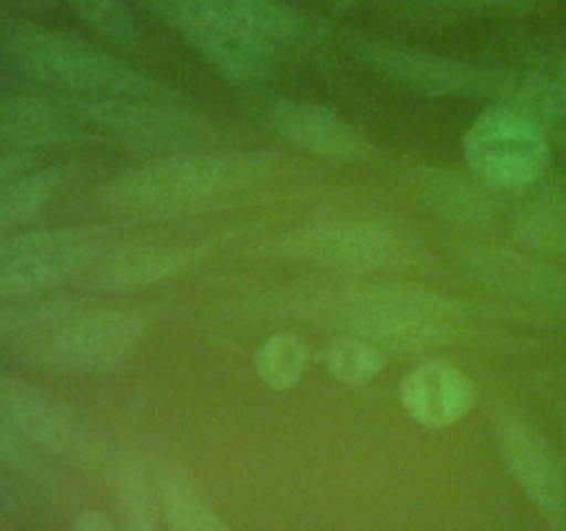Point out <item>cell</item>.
Listing matches in <instances>:
<instances>
[{
  "label": "cell",
  "instance_id": "6da1fadb",
  "mask_svg": "<svg viewBox=\"0 0 566 531\" xmlns=\"http://www.w3.org/2000/svg\"><path fill=\"white\" fill-rule=\"evenodd\" d=\"M271 304L280 315L359 337L385 354H434L484 335V315L473 304L392 274L302 282Z\"/></svg>",
  "mask_w": 566,
  "mask_h": 531
},
{
  "label": "cell",
  "instance_id": "7a4b0ae2",
  "mask_svg": "<svg viewBox=\"0 0 566 531\" xmlns=\"http://www.w3.org/2000/svg\"><path fill=\"white\" fill-rule=\"evenodd\" d=\"M296 160L271 149H182L155 155L99 188V208L114 219H186L238 208L296 171Z\"/></svg>",
  "mask_w": 566,
  "mask_h": 531
},
{
  "label": "cell",
  "instance_id": "3957f363",
  "mask_svg": "<svg viewBox=\"0 0 566 531\" xmlns=\"http://www.w3.org/2000/svg\"><path fill=\"white\" fill-rule=\"evenodd\" d=\"M153 308L105 304L94 296H50L42 319L11 343L25 368L55 376H103L147 343Z\"/></svg>",
  "mask_w": 566,
  "mask_h": 531
},
{
  "label": "cell",
  "instance_id": "277c9868",
  "mask_svg": "<svg viewBox=\"0 0 566 531\" xmlns=\"http://www.w3.org/2000/svg\"><path fill=\"white\" fill-rule=\"evenodd\" d=\"M0 50L9 64L42 92L66 97L186 100L180 88L138 70L114 50L36 22L17 20L6 25Z\"/></svg>",
  "mask_w": 566,
  "mask_h": 531
},
{
  "label": "cell",
  "instance_id": "5b68a950",
  "mask_svg": "<svg viewBox=\"0 0 566 531\" xmlns=\"http://www.w3.org/2000/svg\"><path fill=\"white\" fill-rule=\"evenodd\" d=\"M260 252L343 274L401 277L429 260L423 241L401 221L374 214H324L269 238Z\"/></svg>",
  "mask_w": 566,
  "mask_h": 531
},
{
  "label": "cell",
  "instance_id": "8992f818",
  "mask_svg": "<svg viewBox=\"0 0 566 531\" xmlns=\"http://www.w3.org/2000/svg\"><path fill=\"white\" fill-rule=\"evenodd\" d=\"M346 50L370 75L398 92L429 100H509L520 72L506 66L457 59L418 44L396 42L368 31L346 33Z\"/></svg>",
  "mask_w": 566,
  "mask_h": 531
},
{
  "label": "cell",
  "instance_id": "52a82bcc",
  "mask_svg": "<svg viewBox=\"0 0 566 531\" xmlns=\"http://www.w3.org/2000/svg\"><path fill=\"white\" fill-rule=\"evenodd\" d=\"M130 238L119 225L36 227L0 236V302L48 296L55 288L81 285L108 249Z\"/></svg>",
  "mask_w": 566,
  "mask_h": 531
},
{
  "label": "cell",
  "instance_id": "ba28073f",
  "mask_svg": "<svg viewBox=\"0 0 566 531\" xmlns=\"http://www.w3.org/2000/svg\"><path fill=\"white\" fill-rule=\"evenodd\" d=\"M144 9L235 88H258L276 75L282 50L210 0H142Z\"/></svg>",
  "mask_w": 566,
  "mask_h": 531
},
{
  "label": "cell",
  "instance_id": "9c48e42d",
  "mask_svg": "<svg viewBox=\"0 0 566 531\" xmlns=\"http://www.w3.org/2000/svg\"><path fill=\"white\" fill-rule=\"evenodd\" d=\"M470 175L495 194L528 191L551 166V136L525 108L509 100L490 103L462 138Z\"/></svg>",
  "mask_w": 566,
  "mask_h": 531
},
{
  "label": "cell",
  "instance_id": "30bf717a",
  "mask_svg": "<svg viewBox=\"0 0 566 531\" xmlns=\"http://www.w3.org/2000/svg\"><path fill=\"white\" fill-rule=\"evenodd\" d=\"M0 420L36 451L66 459L88 473L108 470L103 437L36 382L0 374Z\"/></svg>",
  "mask_w": 566,
  "mask_h": 531
},
{
  "label": "cell",
  "instance_id": "8fae6325",
  "mask_svg": "<svg viewBox=\"0 0 566 531\" xmlns=\"http://www.w3.org/2000/svg\"><path fill=\"white\" fill-rule=\"evenodd\" d=\"M490 429L506 470L553 531H566V470L553 442L523 415L490 407Z\"/></svg>",
  "mask_w": 566,
  "mask_h": 531
},
{
  "label": "cell",
  "instance_id": "7c38bea8",
  "mask_svg": "<svg viewBox=\"0 0 566 531\" xmlns=\"http://www.w3.org/2000/svg\"><path fill=\"white\" fill-rule=\"evenodd\" d=\"M459 269L503 299L523 308L566 313V271L542 260L536 252L484 241H453Z\"/></svg>",
  "mask_w": 566,
  "mask_h": 531
},
{
  "label": "cell",
  "instance_id": "4fadbf2b",
  "mask_svg": "<svg viewBox=\"0 0 566 531\" xmlns=\"http://www.w3.org/2000/svg\"><path fill=\"white\" fill-rule=\"evenodd\" d=\"M83 144H99V138L66 94L36 88L0 97V155H42Z\"/></svg>",
  "mask_w": 566,
  "mask_h": 531
},
{
  "label": "cell",
  "instance_id": "5bb4252c",
  "mask_svg": "<svg viewBox=\"0 0 566 531\" xmlns=\"http://www.w3.org/2000/svg\"><path fill=\"white\" fill-rule=\"evenodd\" d=\"M265 125L293 149L337 164H379L381 153L363 127L335 108L310 100H274L265 108Z\"/></svg>",
  "mask_w": 566,
  "mask_h": 531
},
{
  "label": "cell",
  "instance_id": "9a60e30c",
  "mask_svg": "<svg viewBox=\"0 0 566 531\" xmlns=\"http://www.w3.org/2000/svg\"><path fill=\"white\" fill-rule=\"evenodd\" d=\"M208 254L210 249L205 243H160L130 236L108 249L83 277L81 285L99 293L142 291L199 269Z\"/></svg>",
  "mask_w": 566,
  "mask_h": 531
},
{
  "label": "cell",
  "instance_id": "2e32d148",
  "mask_svg": "<svg viewBox=\"0 0 566 531\" xmlns=\"http://www.w3.org/2000/svg\"><path fill=\"white\" fill-rule=\"evenodd\" d=\"M403 413L426 429H451L473 413L479 402L473 379L446 357H429L407 371L398 385Z\"/></svg>",
  "mask_w": 566,
  "mask_h": 531
},
{
  "label": "cell",
  "instance_id": "e0dca14e",
  "mask_svg": "<svg viewBox=\"0 0 566 531\" xmlns=\"http://www.w3.org/2000/svg\"><path fill=\"white\" fill-rule=\"evenodd\" d=\"M415 202L462 230H490L497 219L495 191L451 166H415L403 175Z\"/></svg>",
  "mask_w": 566,
  "mask_h": 531
},
{
  "label": "cell",
  "instance_id": "ac0fdd59",
  "mask_svg": "<svg viewBox=\"0 0 566 531\" xmlns=\"http://www.w3.org/2000/svg\"><path fill=\"white\" fill-rule=\"evenodd\" d=\"M72 177V166L55 164L20 171L0 183V236L22 230L44 214Z\"/></svg>",
  "mask_w": 566,
  "mask_h": 531
},
{
  "label": "cell",
  "instance_id": "d6986e66",
  "mask_svg": "<svg viewBox=\"0 0 566 531\" xmlns=\"http://www.w3.org/2000/svg\"><path fill=\"white\" fill-rule=\"evenodd\" d=\"M512 232L536 254H566V194L542 188L512 216Z\"/></svg>",
  "mask_w": 566,
  "mask_h": 531
},
{
  "label": "cell",
  "instance_id": "ffe728a7",
  "mask_svg": "<svg viewBox=\"0 0 566 531\" xmlns=\"http://www.w3.org/2000/svg\"><path fill=\"white\" fill-rule=\"evenodd\" d=\"M158 498L160 512L171 531H232L180 470L160 476Z\"/></svg>",
  "mask_w": 566,
  "mask_h": 531
},
{
  "label": "cell",
  "instance_id": "44dd1931",
  "mask_svg": "<svg viewBox=\"0 0 566 531\" xmlns=\"http://www.w3.org/2000/svg\"><path fill=\"white\" fill-rule=\"evenodd\" d=\"M66 3L103 42L130 55H142V59L149 55L147 37L125 0H66Z\"/></svg>",
  "mask_w": 566,
  "mask_h": 531
},
{
  "label": "cell",
  "instance_id": "7402d4cb",
  "mask_svg": "<svg viewBox=\"0 0 566 531\" xmlns=\"http://www.w3.org/2000/svg\"><path fill=\"white\" fill-rule=\"evenodd\" d=\"M307 343L296 332H271L254 352V371L260 382L276 393L293 391L307 368Z\"/></svg>",
  "mask_w": 566,
  "mask_h": 531
},
{
  "label": "cell",
  "instance_id": "603a6c76",
  "mask_svg": "<svg viewBox=\"0 0 566 531\" xmlns=\"http://www.w3.org/2000/svg\"><path fill=\"white\" fill-rule=\"evenodd\" d=\"M385 368L387 354L368 341L340 335L326 346V371L332 379L346 387L370 385L374 379H379Z\"/></svg>",
  "mask_w": 566,
  "mask_h": 531
},
{
  "label": "cell",
  "instance_id": "cb8c5ba5",
  "mask_svg": "<svg viewBox=\"0 0 566 531\" xmlns=\"http://www.w3.org/2000/svg\"><path fill=\"white\" fill-rule=\"evenodd\" d=\"M0 468L20 479L22 485L33 487L36 492H48V496H55L64 487L61 476L42 459V451L22 440L3 420H0Z\"/></svg>",
  "mask_w": 566,
  "mask_h": 531
},
{
  "label": "cell",
  "instance_id": "d4e9b609",
  "mask_svg": "<svg viewBox=\"0 0 566 531\" xmlns=\"http://www.w3.org/2000/svg\"><path fill=\"white\" fill-rule=\"evenodd\" d=\"M531 3H539V0H409V11L420 17H448L492 9H520V6Z\"/></svg>",
  "mask_w": 566,
  "mask_h": 531
},
{
  "label": "cell",
  "instance_id": "484cf974",
  "mask_svg": "<svg viewBox=\"0 0 566 531\" xmlns=\"http://www.w3.org/2000/svg\"><path fill=\"white\" fill-rule=\"evenodd\" d=\"M70 531H114V520L103 509H81L72 518Z\"/></svg>",
  "mask_w": 566,
  "mask_h": 531
},
{
  "label": "cell",
  "instance_id": "4316f807",
  "mask_svg": "<svg viewBox=\"0 0 566 531\" xmlns=\"http://www.w3.org/2000/svg\"><path fill=\"white\" fill-rule=\"evenodd\" d=\"M359 3H365V0H329V9L335 11V14H346V11L357 9Z\"/></svg>",
  "mask_w": 566,
  "mask_h": 531
},
{
  "label": "cell",
  "instance_id": "83f0119b",
  "mask_svg": "<svg viewBox=\"0 0 566 531\" xmlns=\"http://www.w3.org/2000/svg\"><path fill=\"white\" fill-rule=\"evenodd\" d=\"M9 476L11 473H6V470L0 468V498H3V501H9V498L14 496V490H17V487H11Z\"/></svg>",
  "mask_w": 566,
  "mask_h": 531
}]
</instances>
